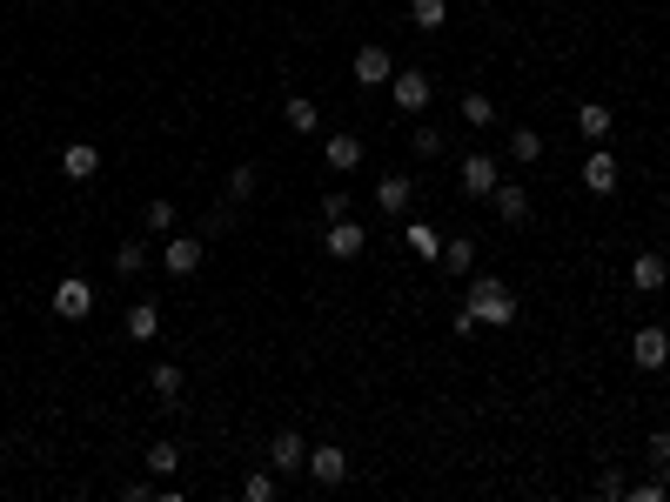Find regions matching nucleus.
Masks as SVG:
<instances>
[{
    "mask_svg": "<svg viewBox=\"0 0 670 502\" xmlns=\"http://www.w3.org/2000/svg\"><path fill=\"white\" fill-rule=\"evenodd\" d=\"M496 215L510 221V228H523V221H530V195H523V188H516V181H496Z\"/></svg>",
    "mask_w": 670,
    "mask_h": 502,
    "instance_id": "16",
    "label": "nucleus"
},
{
    "mask_svg": "<svg viewBox=\"0 0 670 502\" xmlns=\"http://www.w3.org/2000/svg\"><path fill=\"white\" fill-rule=\"evenodd\" d=\"M148 382H155V395H161V402H168V409H175V402H181V369H175V362H161V369L148 375Z\"/></svg>",
    "mask_w": 670,
    "mask_h": 502,
    "instance_id": "24",
    "label": "nucleus"
},
{
    "mask_svg": "<svg viewBox=\"0 0 670 502\" xmlns=\"http://www.w3.org/2000/svg\"><path fill=\"white\" fill-rule=\"evenodd\" d=\"M436 262H443V275H469V268H476V241H469V235L443 241V255H436Z\"/></svg>",
    "mask_w": 670,
    "mask_h": 502,
    "instance_id": "21",
    "label": "nucleus"
},
{
    "mask_svg": "<svg viewBox=\"0 0 670 502\" xmlns=\"http://www.w3.org/2000/svg\"><path fill=\"white\" fill-rule=\"evenodd\" d=\"M630 362H637V369H664V362H670V335L657 322L637 328V335H630Z\"/></svg>",
    "mask_w": 670,
    "mask_h": 502,
    "instance_id": "6",
    "label": "nucleus"
},
{
    "mask_svg": "<svg viewBox=\"0 0 670 502\" xmlns=\"http://www.w3.org/2000/svg\"><path fill=\"white\" fill-rule=\"evenodd\" d=\"M61 175H67V181H94V175H101V148H88V141H67V148H61Z\"/></svg>",
    "mask_w": 670,
    "mask_h": 502,
    "instance_id": "12",
    "label": "nucleus"
},
{
    "mask_svg": "<svg viewBox=\"0 0 670 502\" xmlns=\"http://www.w3.org/2000/svg\"><path fill=\"white\" fill-rule=\"evenodd\" d=\"M141 268H148V248H141V241H121V248H114V275H141Z\"/></svg>",
    "mask_w": 670,
    "mask_h": 502,
    "instance_id": "23",
    "label": "nucleus"
},
{
    "mask_svg": "<svg viewBox=\"0 0 670 502\" xmlns=\"http://www.w3.org/2000/svg\"><path fill=\"white\" fill-rule=\"evenodd\" d=\"M670 282V268H664V255H637V262H630V288H637V295H657V288Z\"/></svg>",
    "mask_w": 670,
    "mask_h": 502,
    "instance_id": "15",
    "label": "nucleus"
},
{
    "mask_svg": "<svg viewBox=\"0 0 670 502\" xmlns=\"http://www.w3.org/2000/svg\"><path fill=\"white\" fill-rule=\"evenodd\" d=\"M469 308H476V322H490V328H510L516 322V295L496 275H483V282H469V295H463Z\"/></svg>",
    "mask_w": 670,
    "mask_h": 502,
    "instance_id": "1",
    "label": "nucleus"
},
{
    "mask_svg": "<svg viewBox=\"0 0 670 502\" xmlns=\"http://www.w3.org/2000/svg\"><path fill=\"white\" fill-rule=\"evenodd\" d=\"M664 496H670V482H664V476H657V482H644V489H630V496H624V502H664Z\"/></svg>",
    "mask_w": 670,
    "mask_h": 502,
    "instance_id": "33",
    "label": "nucleus"
},
{
    "mask_svg": "<svg viewBox=\"0 0 670 502\" xmlns=\"http://www.w3.org/2000/svg\"><path fill=\"white\" fill-rule=\"evenodd\" d=\"M268 462H275V476H295V469H309V442L295 436V429H282V436L268 442Z\"/></svg>",
    "mask_w": 670,
    "mask_h": 502,
    "instance_id": "8",
    "label": "nucleus"
},
{
    "mask_svg": "<svg viewBox=\"0 0 670 502\" xmlns=\"http://www.w3.org/2000/svg\"><path fill=\"white\" fill-rule=\"evenodd\" d=\"M409 21H416V34H443L449 0H409Z\"/></svg>",
    "mask_w": 670,
    "mask_h": 502,
    "instance_id": "22",
    "label": "nucleus"
},
{
    "mask_svg": "<svg viewBox=\"0 0 670 502\" xmlns=\"http://www.w3.org/2000/svg\"><path fill=\"white\" fill-rule=\"evenodd\" d=\"M322 161H329V175H356L362 168V141L356 134H329V141H322Z\"/></svg>",
    "mask_w": 670,
    "mask_h": 502,
    "instance_id": "11",
    "label": "nucleus"
},
{
    "mask_svg": "<svg viewBox=\"0 0 670 502\" xmlns=\"http://www.w3.org/2000/svg\"><path fill=\"white\" fill-rule=\"evenodd\" d=\"M510 154H516V161H536V154H543V134H536V128H516L510 134Z\"/></svg>",
    "mask_w": 670,
    "mask_h": 502,
    "instance_id": "28",
    "label": "nucleus"
},
{
    "mask_svg": "<svg viewBox=\"0 0 670 502\" xmlns=\"http://www.w3.org/2000/svg\"><path fill=\"white\" fill-rule=\"evenodd\" d=\"M583 188H590V195H617V154L610 148H590V161H583Z\"/></svg>",
    "mask_w": 670,
    "mask_h": 502,
    "instance_id": "10",
    "label": "nucleus"
},
{
    "mask_svg": "<svg viewBox=\"0 0 670 502\" xmlns=\"http://www.w3.org/2000/svg\"><path fill=\"white\" fill-rule=\"evenodd\" d=\"M255 188H262V168H255V161H242V168L228 175V195H235V201H248Z\"/></svg>",
    "mask_w": 670,
    "mask_h": 502,
    "instance_id": "26",
    "label": "nucleus"
},
{
    "mask_svg": "<svg viewBox=\"0 0 670 502\" xmlns=\"http://www.w3.org/2000/svg\"><path fill=\"white\" fill-rule=\"evenodd\" d=\"M242 496H248V502H275V496H282V482L268 476V469H255V476L242 482Z\"/></svg>",
    "mask_w": 670,
    "mask_h": 502,
    "instance_id": "27",
    "label": "nucleus"
},
{
    "mask_svg": "<svg viewBox=\"0 0 670 502\" xmlns=\"http://www.w3.org/2000/svg\"><path fill=\"white\" fill-rule=\"evenodd\" d=\"M322 215L342 221V215H349V195H342V188H329V195H322Z\"/></svg>",
    "mask_w": 670,
    "mask_h": 502,
    "instance_id": "34",
    "label": "nucleus"
},
{
    "mask_svg": "<svg viewBox=\"0 0 670 502\" xmlns=\"http://www.w3.org/2000/svg\"><path fill=\"white\" fill-rule=\"evenodd\" d=\"M148 228H155V235H168V228H175V201H148Z\"/></svg>",
    "mask_w": 670,
    "mask_h": 502,
    "instance_id": "30",
    "label": "nucleus"
},
{
    "mask_svg": "<svg viewBox=\"0 0 670 502\" xmlns=\"http://www.w3.org/2000/svg\"><path fill=\"white\" fill-rule=\"evenodd\" d=\"M463 121H469V128H490L496 101H490V94H463Z\"/></svg>",
    "mask_w": 670,
    "mask_h": 502,
    "instance_id": "25",
    "label": "nucleus"
},
{
    "mask_svg": "<svg viewBox=\"0 0 670 502\" xmlns=\"http://www.w3.org/2000/svg\"><path fill=\"white\" fill-rule=\"evenodd\" d=\"M650 462H657V469H670V429H657V436H650Z\"/></svg>",
    "mask_w": 670,
    "mask_h": 502,
    "instance_id": "35",
    "label": "nucleus"
},
{
    "mask_svg": "<svg viewBox=\"0 0 670 502\" xmlns=\"http://www.w3.org/2000/svg\"><path fill=\"white\" fill-rule=\"evenodd\" d=\"M610 128H617V114L603 108V101H583L577 108V134L590 141V148H610Z\"/></svg>",
    "mask_w": 670,
    "mask_h": 502,
    "instance_id": "9",
    "label": "nucleus"
},
{
    "mask_svg": "<svg viewBox=\"0 0 670 502\" xmlns=\"http://www.w3.org/2000/svg\"><path fill=\"white\" fill-rule=\"evenodd\" d=\"M175 462H181L175 442H155V449H148V469H155V476H175Z\"/></svg>",
    "mask_w": 670,
    "mask_h": 502,
    "instance_id": "29",
    "label": "nucleus"
},
{
    "mask_svg": "<svg viewBox=\"0 0 670 502\" xmlns=\"http://www.w3.org/2000/svg\"><path fill=\"white\" fill-rule=\"evenodd\" d=\"M429 94H436V81H429L423 67H396V81H389V101H396L402 114H423Z\"/></svg>",
    "mask_w": 670,
    "mask_h": 502,
    "instance_id": "2",
    "label": "nucleus"
},
{
    "mask_svg": "<svg viewBox=\"0 0 670 502\" xmlns=\"http://www.w3.org/2000/svg\"><path fill=\"white\" fill-rule=\"evenodd\" d=\"M322 248H329V255H335V262H356V255H362V248H369V235H362V228H356V221H349V215H342V221H329V235H322Z\"/></svg>",
    "mask_w": 670,
    "mask_h": 502,
    "instance_id": "7",
    "label": "nucleus"
},
{
    "mask_svg": "<svg viewBox=\"0 0 670 502\" xmlns=\"http://www.w3.org/2000/svg\"><path fill=\"white\" fill-rule=\"evenodd\" d=\"M161 335V308L155 302H134L128 308V342H155Z\"/></svg>",
    "mask_w": 670,
    "mask_h": 502,
    "instance_id": "19",
    "label": "nucleus"
},
{
    "mask_svg": "<svg viewBox=\"0 0 670 502\" xmlns=\"http://www.w3.org/2000/svg\"><path fill=\"white\" fill-rule=\"evenodd\" d=\"M463 195H476V201L496 195V161H490V154H469V161H463Z\"/></svg>",
    "mask_w": 670,
    "mask_h": 502,
    "instance_id": "14",
    "label": "nucleus"
},
{
    "mask_svg": "<svg viewBox=\"0 0 670 502\" xmlns=\"http://www.w3.org/2000/svg\"><path fill=\"white\" fill-rule=\"evenodd\" d=\"M54 315H61V322H88L94 315V288L81 282V275H67V282L54 288Z\"/></svg>",
    "mask_w": 670,
    "mask_h": 502,
    "instance_id": "5",
    "label": "nucleus"
},
{
    "mask_svg": "<svg viewBox=\"0 0 670 502\" xmlns=\"http://www.w3.org/2000/svg\"><path fill=\"white\" fill-rule=\"evenodd\" d=\"M349 74H356L362 88H389V81H396V61H389V47H356V61H349Z\"/></svg>",
    "mask_w": 670,
    "mask_h": 502,
    "instance_id": "4",
    "label": "nucleus"
},
{
    "mask_svg": "<svg viewBox=\"0 0 670 502\" xmlns=\"http://www.w3.org/2000/svg\"><path fill=\"white\" fill-rule=\"evenodd\" d=\"M597 496H603V502H624V496H630V482L617 476V469H603V476H597Z\"/></svg>",
    "mask_w": 670,
    "mask_h": 502,
    "instance_id": "31",
    "label": "nucleus"
},
{
    "mask_svg": "<svg viewBox=\"0 0 670 502\" xmlns=\"http://www.w3.org/2000/svg\"><path fill=\"white\" fill-rule=\"evenodd\" d=\"M409 195H416V188H409L402 175H382L376 181V208H382V215H402V208H409Z\"/></svg>",
    "mask_w": 670,
    "mask_h": 502,
    "instance_id": "20",
    "label": "nucleus"
},
{
    "mask_svg": "<svg viewBox=\"0 0 670 502\" xmlns=\"http://www.w3.org/2000/svg\"><path fill=\"white\" fill-rule=\"evenodd\" d=\"M402 241H409V255H423V262H436V255H443V228H436V221H409V228H402Z\"/></svg>",
    "mask_w": 670,
    "mask_h": 502,
    "instance_id": "17",
    "label": "nucleus"
},
{
    "mask_svg": "<svg viewBox=\"0 0 670 502\" xmlns=\"http://www.w3.org/2000/svg\"><path fill=\"white\" fill-rule=\"evenodd\" d=\"M349 476V456H342V449H309V482H322V489H335V482Z\"/></svg>",
    "mask_w": 670,
    "mask_h": 502,
    "instance_id": "13",
    "label": "nucleus"
},
{
    "mask_svg": "<svg viewBox=\"0 0 670 502\" xmlns=\"http://www.w3.org/2000/svg\"><path fill=\"white\" fill-rule=\"evenodd\" d=\"M201 235H168V248H161V268H168V282H188V275H201Z\"/></svg>",
    "mask_w": 670,
    "mask_h": 502,
    "instance_id": "3",
    "label": "nucleus"
},
{
    "mask_svg": "<svg viewBox=\"0 0 670 502\" xmlns=\"http://www.w3.org/2000/svg\"><path fill=\"white\" fill-rule=\"evenodd\" d=\"M282 121H289V134H315L322 128V114H315L309 94H289V101H282Z\"/></svg>",
    "mask_w": 670,
    "mask_h": 502,
    "instance_id": "18",
    "label": "nucleus"
},
{
    "mask_svg": "<svg viewBox=\"0 0 670 502\" xmlns=\"http://www.w3.org/2000/svg\"><path fill=\"white\" fill-rule=\"evenodd\" d=\"M409 148L429 161V154H443V134H436V128H416V134H409Z\"/></svg>",
    "mask_w": 670,
    "mask_h": 502,
    "instance_id": "32",
    "label": "nucleus"
}]
</instances>
